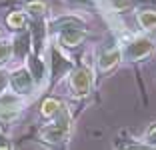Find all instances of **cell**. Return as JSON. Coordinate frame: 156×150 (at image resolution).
<instances>
[{
    "instance_id": "cell-17",
    "label": "cell",
    "mask_w": 156,
    "mask_h": 150,
    "mask_svg": "<svg viewBox=\"0 0 156 150\" xmlns=\"http://www.w3.org/2000/svg\"><path fill=\"white\" fill-rule=\"evenodd\" d=\"M70 2H76V4H90L92 0H70Z\"/></svg>"
},
{
    "instance_id": "cell-5",
    "label": "cell",
    "mask_w": 156,
    "mask_h": 150,
    "mask_svg": "<svg viewBox=\"0 0 156 150\" xmlns=\"http://www.w3.org/2000/svg\"><path fill=\"white\" fill-rule=\"evenodd\" d=\"M120 60V48H110V50H104L100 54V58H98V66H100V70H108L112 68L116 62Z\"/></svg>"
},
{
    "instance_id": "cell-4",
    "label": "cell",
    "mask_w": 156,
    "mask_h": 150,
    "mask_svg": "<svg viewBox=\"0 0 156 150\" xmlns=\"http://www.w3.org/2000/svg\"><path fill=\"white\" fill-rule=\"evenodd\" d=\"M10 82H12V88L20 94H26L32 88V78H30V72L28 70H16V72L10 76Z\"/></svg>"
},
{
    "instance_id": "cell-13",
    "label": "cell",
    "mask_w": 156,
    "mask_h": 150,
    "mask_svg": "<svg viewBox=\"0 0 156 150\" xmlns=\"http://www.w3.org/2000/svg\"><path fill=\"white\" fill-rule=\"evenodd\" d=\"M146 144H150L152 148L156 150V124H152L146 132Z\"/></svg>"
},
{
    "instance_id": "cell-8",
    "label": "cell",
    "mask_w": 156,
    "mask_h": 150,
    "mask_svg": "<svg viewBox=\"0 0 156 150\" xmlns=\"http://www.w3.org/2000/svg\"><path fill=\"white\" fill-rule=\"evenodd\" d=\"M54 28L56 30H72V28H84V24L80 22V20H76V18H60V20H56L54 22Z\"/></svg>"
},
{
    "instance_id": "cell-3",
    "label": "cell",
    "mask_w": 156,
    "mask_h": 150,
    "mask_svg": "<svg viewBox=\"0 0 156 150\" xmlns=\"http://www.w3.org/2000/svg\"><path fill=\"white\" fill-rule=\"evenodd\" d=\"M66 134H68V118H62L60 122H56L54 126H48L42 130V136L46 138V140H50V142H60V140H64Z\"/></svg>"
},
{
    "instance_id": "cell-16",
    "label": "cell",
    "mask_w": 156,
    "mask_h": 150,
    "mask_svg": "<svg viewBox=\"0 0 156 150\" xmlns=\"http://www.w3.org/2000/svg\"><path fill=\"white\" fill-rule=\"evenodd\" d=\"M6 84H8V76H6L4 70H0V94H2V90H4Z\"/></svg>"
},
{
    "instance_id": "cell-6",
    "label": "cell",
    "mask_w": 156,
    "mask_h": 150,
    "mask_svg": "<svg viewBox=\"0 0 156 150\" xmlns=\"http://www.w3.org/2000/svg\"><path fill=\"white\" fill-rule=\"evenodd\" d=\"M82 38H84L82 28H72V30L60 32V44H64V46H76V44L82 42Z\"/></svg>"
},
{
    "instance_id": "cell-10",
    "label": "cell",
    "mask_w": 156,
    "mask_h": 150,
    "mask_svg": "<svg viewBox=\"0 0 156 150\" xmlns=\"http://www.w3.org/2000/svg\"><path fill=\"white\" fill-rule=\"evenodd\" d=\"M26 8H28V12L34 14V16H42L44 10H46V4L42 2V0H30V2L26 4Z\"/></svg>"
},
{
    "instance_id": "cell-18",
    "label": "cell",
    "mask_w": 156,
    "mask_h": 150,
    "mask_svg": "<svg viewBox=\"0 0 156 150\" xmlns=\"http://www.w3.org/2000/svg\"><path fill=\"white\" fill-rule=\"evenodd\" d=\"M0 150H8V146H0Z\"/></svg>"
},
{
    "instance_id": "cell-14",
    "label": "cell",
    "mask_w": 156,
    "mask_h": 150,
    "mask_svg": "<svg viewBox=\"0 0 156 150\" xmlns=\"http://www.w3.org/2000/svg\"><path fill=\"white\" fill-rule=\"evenodd\" d=\"M122 150H154L150 144H128V146H124Z\"/></svg>"
},
{
    "instance_id": "cell-9",
    "label": "cell",
    "mask_w": 156,
    "mask_h": 150,
    "mask_svg": "<svg viewBox=\"0 0 156 150\" xmlns=\"http://www.w3.org/2000/svg\"><path fill=\"white\" fill-rule=\"evenodd\" d=\"M60 108H62V106L58 104V100L48 98V100H44V104H42V114H44V116H52V114L58 112Z\"/></svg>"
},
{
    "instance_id": "cell-2",
    "label": "cell",
    "mask_w": 156,
    "mask_h": 150,
    "mask_svg": "<svg viewBox=\"0 0 156 150\" xmlns=\"http://www.w3.org/2000/svg\"><path fill=\"white\" fill-rule=\"evenodd\" d=\"M152 52V42L146 38H140V40H134L132 44H128L126 48V58L128 60H140L144 56H148Z\"/></svg>"
},
{
    "instance_id": "cell-1",
    "label": "cell",
    "mask_w": 156,
    "mask_h": 150,
    "mask_svg": "<svg viewBox=\"0 0 156 150\" xmlns=\"http://www.w3.org/2000/svg\"><path fill=\"white\" fill-rule=\"evenodd\" d=\"M70 84H72V90L76 94H86L90 90V84H92V76L86 68H76L72 72V78H70Z\"/></svg>"
},
{
    "instance_id": "cell-11",
    "label": "cell",
    "mask_w": 156,
    "mask_h": 150,
    "mask_svg": "<svg viewBox=\"0 0 156 150\" xmlns=\"http://www.w3.org/2000/svg\"><path fill=\"white\" fill-rule=\"evenodd\" d=\"M24 20H26V16H24L22 12H12L6 18V22H8L10 28H22L24 26Z\"/></svg>"
},
{
    "instance_id": "cell-7",
    "label": "cell",
    "mask_w": 156,
    "mask_h": 150,
    "mask_svg": "<svg viewBox=\"0 0 156 150\" xmlns=\"http://www.w3.org/2000/svg\"><path fill=\"white\" fill-rule=\"evenodd\" d=\"M138 22L144 30H152L156 28V10H144L138 14Z\"/></svg>"
},
{
    "instance_id": "cell-15",
    "label": "cell",
    "mask_w": 156,
    "mask_h": 150,
    "mask_svg": "<svg viewBox=\"0 0 156 150\" xmlns=\"http://www.w3.org/2000/svg\"><path fill=\"white\" fill-rule=\"evenodd\" d=\"M10 52H12V48H10L8 44H0V62L8 58V56H10Z\"/></svg>"
},
{
    "instance_id": "cell-12",
    "label": "cell",
    "mask_w": 156,
    "mask_h": 150,
    "mask_svg": "<svg viewBox=\"0 0 156 150\" xmlns=\"http://www.w3.org/2000/svg\"><path fill=\"white\" fill-rule=\"evenodd\" d=\"M28 42H30L28 34H22V36L16 38V54L18 56H24L28 52Z\"/></svg>"
}]
</instances>
